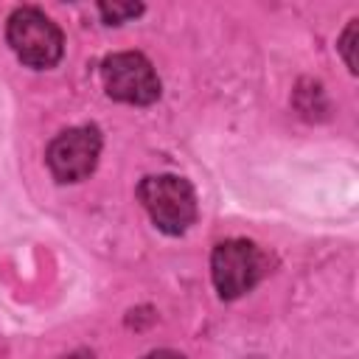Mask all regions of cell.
Wrapping results in <instances>:
<instances>
[{
  "label": "cell",
  "instance_id": "3957f363",
  "mask_svg": "<svg viewBox=\"0 0 359 359\" xmlns=\"http://www.w3.org/2000/svg\"><path fill=\"white\" fill-rule=\"evenodd\" d=\"M101 79L107 87V95L123 104H151L160 95V79L151 67V62L143 53L123 50L112 53L101 65Z\"/></svg>",
  "mask_w": 359,
  "mask_h": 359
},
{
  "label": "cell",
  "instance_id": "ba28073f",
  "mask_svg": "<svg viewBox=\"0 0 359 359\" xmlns=\"http://www.w3.org/2000/svg\"><path fill=\"white\" fill-rule=\"evenodd\" d=\"M143 359H182V356L174 353V351H154V353H149V356H143Z\"/></svg>",
  "mask_w": 359,
  "mask_h": 359
},
{
  "label": "cell",
  "instance_id": "5b68a950",
  "mask_svg": "<svg viewBox=\"0 0 359 359\" xmlns=\"http://www.w3.org/2000/svg\"><path fill=\"white\" fill-rule=\"evenodd\" d=\"M101 154V132L95 126H73L48 146V168L59 182H79L93 174Z\"/></svg>",
  "mask_w": 359,
  "mask_h": 359
},
{
  "label": "cell",
  "instance_id": "6da1fadb",
  "mask_svg": "<svg viewBox=\"0 0 359 359\" xmlns=\"http://www.w3.org/2000/svg\"><path fill=\"white\" fill-rule=\"evenodd\" d=\"M137 194H140V202L149 210L151 222L168 236L185 233L196 219V194H194L191 182L177 174L146 177L140 182Z\"/></svg>",
  "mask_w": 359,
  "mask_h": 359
},
{
  "label": "cell",
  "instance_id": "7a4b0ae2",
  "mask_svg": "<svg viewBox=\"0 0 359 359\" xmlns=\"http://www.w3.org/2000/svg\"><path fill=\"white\" fill-rule=\"evenodd\" d=\"M8 45L22 65L39 70L53 67L65 50V39L56 22L31 6L17 8L8 17Z\"/></svg>",
  "mask_w": 359,
  "mask_h": 359
},
{
  "label": "cell",
  "instance_id": "8992f818",
  "mask_svg": "<svg viewBox=\"0 0 359 359\" xmlns=\"http://www.w3.org/2000/svg\"><path fill=\"white\" fill-rule=\"evenodd\" d=\"M98 11L104 14L107 22L118 25V22H126V20L137 17V14L143 11V6H140V3H112V6H109V3H101Z\"/></svg>",
  "mask_w": 359,
  "mask_h": 359
},
{
  "label": "cell",
  "instance_id": "52a82bcc",
  "mask_svg": "<svg viewBox=\"0 0 359 359\" xmlns=\"http://www.w3.org/2000/svg\"><path fill=\"white\" fill-rule=\"evenodd\" d=\"M353 42H356V20L348 25V31L342 34V42H339V48H342V56H345V62H348V67L351 70H356V56H353Z\"/></svg>",
  "mask_w": 359,
  "mask_h": 359
},
{
  "label": "cell",
  "instance_id": "277c9868",
  "mask_svg": "<svg viewBox=\"0 0 359 359\" xmlns=\"http://www.w3.org/2000/svg\"><path fill=\"white\" fill-rule=\"evenodd\" d=\"M210 272H213L216 292L224 300L241 297L244 292H250L261 280V275H264V252L252 241H244V238L222 241L213 250Z\"/></svg>",
  "mask_w": 359,
  "mask_h": 359
},
{
  "label": "cell",
  "instance_id": "9c48e42d",
  "mask_svg": "<svg viewBox=\"0 0 359 359\" xmlns=\"http://www.w3.org/2000/svg\"><path fill=\"white\" fill-rule=\"evenodd\" d=\"M62 359H93V353H87V351H76V353H67V356H62Z\"/></svg>",
  "mask_w": 359,
  "mask_h": 359
}]
</instances>
